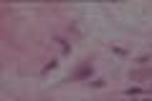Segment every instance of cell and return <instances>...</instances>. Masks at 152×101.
Masks as SVG:
<instances>
[{
	"label": "cell",
	"instance_id": "6da1fadb",
	"mask_svg": "<svg viewBox=\"0 0 152 101\" xmlns=\"http://www.w3.org/2000/svg\"><path fill=\"white\" fill-rule=\"evenodd\" d=\"M91 73H94V66L91 63H81L69 76V81H91Z\"/></svg>",
	"mask_w": 152,
	"mask_h": 101
},
{
	"label": "cell",
	"instance_id": "7a4b0ae2",
	"mask_svg": "<svg viewBox=\"0 0 152 101\" xmlns=\"http://www.w3.org/2000/svg\"><path fill=\"white\" fill-rule=\"evenodd\" d=\"M142 78H152V68H145V71H129V81H142Z\"/></svg>",
	"mask_w": 152,
	"mask_h": 101
},
{
	"label": "cell",
	"instance_id": "3957f363",
	"mask_svg": "<svg viewBox=\"0 0 152 101\" xmlns=\"http://www.w3.org/2000/svg\"><path fill=\"white\" fill-rule=\"evenodd\" d=\"M124 94H127V96H140V94H142V89H137V86H132V89H127Z\"/></svg>",
	"mask_w": 152,
	"mask_h": 101
},
{
	"label": "cell",
	"instance_id": "277c9868",
	"mask_svg": "<svg viewBox=\"0 0 152 101\" xmlns=\"http://www.w3.org/2000/svg\"><path fill=\"white\" fill-rule=\"evenodd\" d=\"M89 86H94V89H104V81L102 78H94V81H89Z\"/></svg>",
	"mask_w": 152,
	"mask_h": 101
},
{
	"label": "cell",
	"instance_id": "5b68a950",
	"mask_svg": "<svg viewBox=\"0 0 152 101\" xmlns=\"http://www.w3.org/2000/svg\"><path fill=\"white\" fill-rule=\"evenodd\" d=\"M56 66H58V61H51V63H46V66H43V73H46V71H51V68H56Z\"/></svg>",
	"mask_w": 152,
	"mask_h": 101
},
{
	"label": "cell",
	"instance_id": "8992f818",
	"mask_svg": "<svg viewBox=\"0 0 152 101\" xmlns=\"http://www.w3.org/2000/svg\"><path fill=\"white\" fill-rule=\"evenodd\" d=\"M43 101H51V99H43Z\"/></svg>",
	"mask_w": 152,
	"mask_h": 101
},
{
	"label": "cell",
	"instance_id": "52a82bcc",
	"mask_svg": "<svg viewBox=\"0 0 152 101\" xmlns=\"http://www.w3.org/2000/svg\"><path fill=\"white\" fill-rule=\"evenodd\" d=\"M145 101H152V99H145Z\"/></svg>",
	"mask_w": 152,
	"mask_h": 101
},
{
	"label": "cell",
	"instance_id": "ba28073f",
	"mask_svg": "<svg viewBox=\"0 0 152 101\" xmlns=\"http://www.w3.org/2000/svg\"><path fill=\"white\" fill-rule=\"evenodd\" d=\"M150 94H152V89H150Z\"/></svg>",
	"mask_w": 152,
	"mask_h": 101
}]
</instances>
